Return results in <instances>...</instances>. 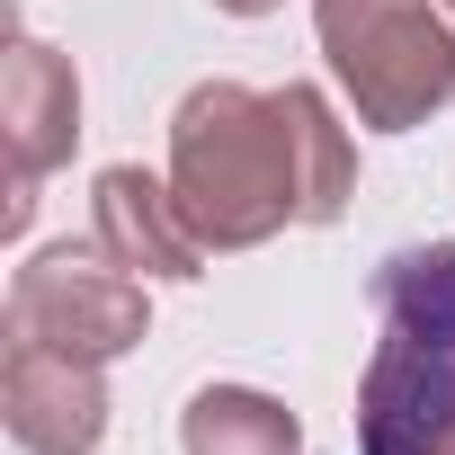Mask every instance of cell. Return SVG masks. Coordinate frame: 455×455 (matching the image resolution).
<instances>
[{
	"label": "cell",
	"mask_w": 455,
	"mask_h": 455,
	"mask_svg": "<svg viewBox=\"0 0 455 455\" xmlns=\"http://www.w3.org/2000/svg\"><path fill=\"white\" fill-rule=\"evenodd\" d=\"M170 196L196 223L205 251H259L268 233L304 223L295 116L286 90L251 81H196L170 116Z\"/></svg>",
	"instance_id": "cell-1"
},
{
	"label": "cell",
	"mask_w": 455,
	"mask_h": 455,
	"mask_svg": "<svg viewBox=\"0 0 455 455\" xmlns=\"http://www.w3.org/2000/svg\"><path fill=\"white\" fill-rule=\"evenodd\" d=\"M366 455H455V242L375 268V357L357 384Z\"/></svg>",
	"instance_id": "cell-2"
},
{
	"label": "cell",
	"mask_w": 455,
	"mask_h": 455,
	"mask_svg": "<svg viewBox=\"0 0 455 455\" xmlns=\"http://www.w3.org/2000/svg\"><path fill=\"white\" fill-rule=\"evenodd\" d=\"M313 28L375 134H411L455 99V28L437 0H313Z\"/></svg>",
	"instance_id": "cell-3"
},
{
	"label": "cell",
	"mask_w": 455,
	"mask_h": 455,
	"mask_svg": "<svg viewBox=\"0 0 455 455\" xmlns=\"http://www.w3.org/2000/svg\"><path fill=\"white\" fill-rule=\"evenodd\" d=\"M10 339H36V348L108 366V357H125L143 339V277L116 268L99 242L90 251L54 242L10 277Z\"/></svg>",
	"instance_id": "cell-4"
},
{
	"label": "cell",
	"mask_w": 455,
	"mask_h": 455,
	"mask_svg": "<svg viewBox=\"0 0 455 455\" xmlns=\"http://www.w3.org/2000/svg\"><path fill=\"white\" fill-rule=\"evenodd\" d=\"M0 419L28 455H99L108 437V384L90 357L10 339V366H0Z\"/></svg>",
	"instance_id": "cell-5"
},
{
	"label": "cell",
	"mask_w": 455,
	"mask_h": 455,
	"mask_svg": "<svg viewBox=\"0 0 455 455\" xmlns=\"http://www.w3.org/2000/svg\"><path fill=\"white\" fill-rule=\"evenodd\" d=\"M0 125H10V161H19V188H10V233H19L36 214V179L72 161V134H81V81L45 36H19L0 63Z\"/></svg>",
	"instance_id": "cell-6"
},
{
	"label": "cell",
	"mask_w": 455,
	"mask_h": 455,
	"mask_svg": "<svg viewBox=\"0 0 455 455\" xmlns=\"http://www.w3.org/2000/svg\"><path fill=\"white\" fill-rule=\"evenodd\" d=\"M90 223H99V251L116 259V268H134V277H196L205 268V242H196V223L179 214V196H170V179H152V170H134V161H116V170H99V188H90Z\"/></svg>",
	"instance_id": "cell-7"
},
{
	"label": "cell",
	"mask_w": 455,
	"mask_h": 455,
	"mask_svg": "<svg viewBox=\"0 0 455 455\" xmlns=\"http://www.w3.org/2000/svg\"><path fill=\"white\" fill-rule=\"evenodd\" d=\"M179 446L188 455H304V428L286 402H268L251 384H205L179 411Z\"/></svg>",
	"instance_id": "cell-8"
},
{
	"label": "cell",
	"mask_w": 455,
	"mask_h": 455,
	"mask_svg": "<svg viewBox=\"0 0 455 455\" xmlns=\"http://www.w3.org/2000/svg\"><path fill=\"white\" fill-rule=\"evenodd\" d=\"M286 116H295L304 223H339V214H348V196H357V152H348V134H339V116H331V99H322V90L286 81Z\"/></svg>",
	"instance_id": "cell-9"
},
{
	"label": "cell",
	"mask_w": 455,
	"mask_h": 455,
	"mask_svg": "<svg viewBox=\"0 0 455 455\" xmlns=\"http://www.w3.org/2000/svg\"><path fill=\"white\" fill-rule=\"evenodd\" d=\"M214 10H223V19H268L277 0H214Z\"/></svg>",
	"instance_id": "cell-10"
},
{
	"label": "cell",
	"mask_w": 455,
	"mask_h": 455,
	"mask_svg": "<svg viewBox=\"0 0 455 455\" xmlns=\"http://www.w3.org/2000/svg\"><path fill=\"white\" fill-rule=\"evenodd\" d=\"M446 19H455V0H446Z\"/></svg>",
	"instance_id": "cell-11"
}]
</instances>
